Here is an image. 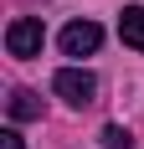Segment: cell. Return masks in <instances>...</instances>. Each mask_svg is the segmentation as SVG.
<instances>
[{"label": "cell", "mask_w": 144, "mask_h": 149, "mask_svg": "<svg viewBox=\"0 0 144 149\" xmlns=\"http://www.w3.org/2000/svg\"><path fill=\"white\" fill-rule=\"evenodd\" d=\"M52 93H57V98H67L72 108H87L93 98H98V77L82 72V67H62V72L52 77Z\"/></svg>", "instance_id": "cell-1"}, {"label": "cell", "mask_w": 144, "mask_h": 149, "mask_svg": "<svg viewBox=\"0 0 144 149\" xmlns=\"http://www.w3.org/2000/svg\"><path fill=\"white\" fill-rule=\"evenodd\" d=\"M41 41H46V31L36 15H15L5 26V52L10 57H41Z\"/></svg>", "instance_id": "cell-2"}, {"label": "cell", "mask_w": 144, "mask_h": 149, "mask_svg": "<svg viewBox=\"0 0 144 149\" xmlns=\"http://www.w3.org/2000/svg\"><path fill=\"white\" fill-rule=\"evenodd\" d=\"M103 46V26L98 21H72V26H62V52L67 57H93Z\"/></svg>", "instance_id": "cell-3"}, {"label": "cell", "mask_w": 144, "mask_h": 149, "mask_svg": "<svg viewBox=\"0 0 144 149\" xmlns=\"http://www.w3.org/2000/svg\"><path fill=\"white\" fill-rule=\"evenodd\" d=\"M118 36H124V46L144 52V5H124V15H118Z\"/></svg>", "instance_id": "cell-4"}, {"label": "cell", "mask_w": 144, "mask_h": 149, "mask_svg": "<svg viewBox=\"0 0 144 149\" xmlns=\"http://www.w3.org/2000/svg\"><path fill=\"white\" fill-rule=\"evenodd\" d=\"M5 108H10V118H15V123H26V118H41V98H36L31 88H15Z\"/></svg>", "instance_id": "cell-5"}, {"label": "cell", "mask_w": 144, "mask_h": 149, "mask_svg": "<svg viewBox=\"0 0 144 149\" xmlns=\"http://www.w3.org/2000/svg\"><path fill=\"white\" fill-rule=\"evenodd\" d=\"M103 149H134V134L118 129V123H108V129H103Z\"/></svg>", "instance_id": "cell-6"}, {"label": "cell", "mask_w": 144, "mask_h": 149, "mask_svg": "<svg viewBox=\"0 0 144 149\" xmlns=\"http://www.w3.org/2000/svg\"><path fill=\"white\" fill-rule=\"evenodd\" d=\"M0 149H26V144H21V134H15V129H5V134H0Z\"/></svg>", "instance_id": "cell-7"}]
</instances>
